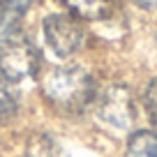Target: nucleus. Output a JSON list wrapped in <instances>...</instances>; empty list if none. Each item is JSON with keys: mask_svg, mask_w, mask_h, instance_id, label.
<instances>
[{"mask_svg": "<svg viewBox=\"0 0 157 157\" xmlns=\"http://www.w3.org/2000/svg\"><path fill=\"white\" fill-rule=\"evenodd\" d=\"M42 95L60 113H81L95 102V81L83 67H53L42 78Z\"/></svg>", "mask_w": 157, "mask_h": 157, "instance_id": "1", "label": "nucleus"}, {"mask_svg": "<svg viewBox=\"0 0 157 157\" xmlns=\"http://www.w3.org/2000/svg\"><path fill=\"white\" fill-rule=\"evenodd\" d=\"M39 67V51L35 42L25 33L10 28L0 37V74L10 81L19 83L35 76Z\"/></svg>", "mask_w": 157, "mask_h": 157, "instance_id": "2", "label": "nucleus"}, {"mask_svg": "<svg viewBox=\"0 0 157 157\" xmlns=\"http://www.w3.org/2000/svg\"><path fill=\"white\" fill-rule=\"evenodd\" d=\"M74 14H51L44 19V35L51 51L60 58L74 56L86 44V28Z\"/></svg>", "mask_w": 157, "mask_h": 157, "instance_id": "3", "label": "nucleus"}, {"mask_svg": "<svg viewBox=\"0 0 157 157\" xmlns=\"http://www.w3.org/2000/svg\"><path fill=\"white\" fill-rule=\"evenodd\" d=\"M95 111L99 120L113 129H129L134 123V99L125 86H109L95 95Z\"/></svg>", "mask_w": 157, "mask_h": 157, "instance_id": "4", "label": "nucleus"}, {"mask_svg": "<svg viewBox=\"0 0 157 157\" xmlns=\"http://www.w3.org/2000/svg\"><path fill=\"white\" fill-rule=\"evenodd\" d=\"M69 10V14L83 21H99L113 12L118 0H60Z\"/></svg>", "mask_w": 157, "mask_h": 157, "instance_id": "5", "label": "nucleus"}, {"mask_svg": "<svg viewBox=\"0 0 157 157\" xmlns=\"http://www.w3.org/2000/svg\"><path fill=\"white\" fill-rule=\"evenodd\" d=\"M125 157H157V132H134L125 146Z\"/></svg>", "mask_w": 157, "mask_h": 157, "instance_id": "6", "label": "nucleus"}, {"mask_svg": "<svg viewBox=\"0 0 157 157\" xmlns=\"http://www.w3.org/2000/svg\"><path fill=\"white\" fill-rule=\"evenodd\" d=\"M35 0H0V28H14V23L30 10Z\"/></svg>", "mask_w": 157, "mask_h": 157, "instance_id": "7", "label": "nucleus"}, {"mask_svg": "<svg viewBox=\"0 0 157 157\" xmlns=\"http://www.w3.org/2000/svg\"><path fill=\"white\" fill-rule=\"evenodd\" d=\"M25 157H60V148L46 134H37L25 146Z\"/></svg>", "mask_w": 157, "mask_h": 157, "instance_id": "8", "label": "nucleus"}, {"mask_svg": "<svg viewBox=\"0 0 157 157\" xmlns=\"http://www.w3.org/2000/svg\"><path fill=\"white\" fill-rule=\"evenodd\" d=\"M16 113V93L12 83L0 74V123Z\"/></svg>", "mask_w": 157, "mask_h": 157, "instance_id": "9", "label": "nucleus"}, {"mask_svg": "<svg viewBox=\"0 0 157 157\" xmlns=\"http://www.w3.org/2000/svg\"><path fill=\"white\" fill-rule=\"evenodd\" d=\"M143 109H146L150 123L157 125V78L150 81L146 86V90H143Z\"/></svg>", "mask_w": 157, "mask_h": 157, "instance_id": "10", "label": "nucleus"}, {"mask_svg": "<svg viewBox=\"0 0 157 157\" xmlns=\"http://www.w3.org/2000/svg\"><path fill=\"white\" fill-rule=\"evenodd\" d=\"M132 2L143 10H157V0H132Z\"/></svg>", "mask_w": 157, "mask_h": 157, "instance_id": "11", "label": "nucleus"}]
</instances>
